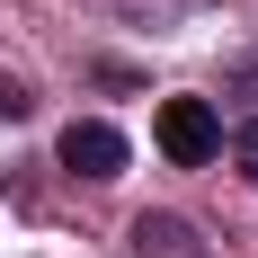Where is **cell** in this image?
Wrapping results in <instances>:
<instances>
[{"mask_svg":"<svg viewBox=\"0 0 258 258\" xmlns=\"http://www.w3.org/2000/svg\"><path fill=\"white\" fill-rule=\"evenodd\" d=\"M62 169H72V178H116V169H125V134L98 125V116H72V125H62Z\"/></svg>","mask_w":258,"mask_h":258,"instance_id":"cell-2","label":"cell"},{"mask_svg":"<svg viewBox=\"0 0 258 258\" xmlns=\"http://www.w3.org/2000/svg\"><path fill=\"white\" fill-rule=\"evenodd\" d=\"M134 258H205V240H196V223H178V214H143V223H134Z\"/></svg>","mask_w":258,"mask_h":258,"instance_id":"cell-3","label":"cell"},{"mask_svg":"<svg viewBox=\"0 0 258 258\" xmlns=\"http://www.w3.org/2000/svg\"><path fill=\"white\" fill-rule=\"evenodd\" d=\"M240 169H249V187H258V116L240 125Z\"/></svg>","mask_w":258,"mask_h":258,"instance_id":"cell-4","label":"cell"},{"mask_svg":"<svg viewBox=\"0 0 258 258\" xmlns=\"http://www.w3.org/2000/svg\"><path fill=\"white\" fill-rule=\"evenodd\" d=\"M160 152L178 160V169H196V160H214L223 152V116H214L205 98H160Z\"/></svg>","mask_w":258,"mask_h":258,"instance_id":"cell-1","label":"cell"},{"mask_svg":"<svg viewBox=\"0 0 258 258\" xmlns=\"http://www.w3.org/2000/svg\"><path fill=\"white\" fill-rule=\"evenodd\" d=\"M0 116H9V125L27 116V89H18V80H0Z\"/></svg>","mask_w":258,"mask_h":258,"instance_id":"cell-5","label":"cell"}]
</instances>
